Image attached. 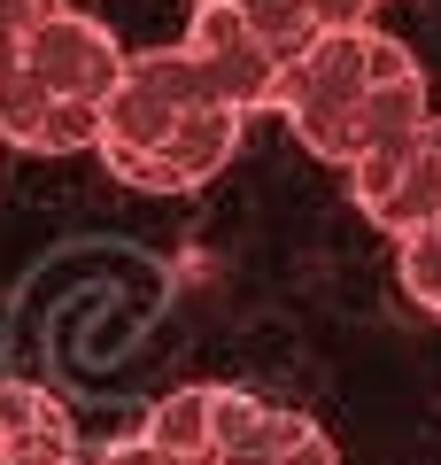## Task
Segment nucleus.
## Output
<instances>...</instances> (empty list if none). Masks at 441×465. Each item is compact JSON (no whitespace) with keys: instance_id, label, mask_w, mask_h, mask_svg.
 <instances>
[{"instance_id":"9b49d317","label":"nucleus","mask_w":441,"mask_h":465,"mask_svg":"<svg viewBox=\"0 0 441 465\" xmlns=\"http://www.w3.org/2000/svg\"><path fill=\"white\" fill-rule=\"evenodd\" d=\"M85 465H155V458H147V450H140V434L124 427V434H109V442H101Z\"/></svg>"},{"instance_id":"ddd939ff","label":"nucleus","mask_w":441,"mask_h":465,"mask_svg":"<svg viewBox=\"0 0 441 465\" xmlns=\"http://www.w3.org/2000/svg\"><path fill=\"white\" fill-rule=\"evenodd\" d=\"M186 8H201V0H186Z\"/></svg>"},{"instance_id":"20e7f679","label":"nucleus","mask_w":441,"mask_h":465,"mask_svg":"<svg viewBox=\"0 0 441 465\" xmlns=\"http://www.w3.org/2000/svg\"><path fill=\"white\" fill-rule=\"evenodd\" d=\"M132 434L155 465H341V450L318 419L217 381L171 388Z\"/></svg>"},{"instance_id":"f03ea898","label":"nucleus","mask_w":441,"mask_h":465,"mask_svg":"<svg viewBox=\"0 0 441 465\" xmlns=\"http://www.w3.org/2000/svg\"><path fill=\"white\" fill-rule=\"evenodd\" d=\"M271 109L318 163L357 171L364 155H379L426 116V70L379 24H333L287 63Z\"/></svg>"},{"instance_id":"f257e3e1","label":"nucleus","mask_w":441,"mask_h":465,"mask_svg":"<svg viewBox=\"0 0 441 465\" xmlns=\"http://www.w3.org/2000/svg\"><path fill=\"white\" fill-rule=\"evenodd\" d=\"M240 124L248 116L217 94L186 47H147L124 54L101 101L93 155L140 194H194L240 155Z\"/></svg>"},{"instance_id":"423d86ee","label":"nucleus","mask_w":441,"mask_h":465,"mask_svg":"<svg viewBox=\"0 0 441 465\" xmlns=\"http://www.w3.org/2000/svg\"><path fill=\"white\" fill-rule=\"evenodd\" d=\"M179 47L210 70V85H217L240 116H256V109H271V101H279V78H287V70H279V54L240 24V8H232V0H201Z\"/></svg>"},{"instance_id":"f8f14e48","label":"nucleus","mask_w":441,"mask_h":465,"mask_svg":"<svg viewBox=\"0 0 441 465\" xmlns=\"http://www.w3.org/2000/svg\"><path fill=\"white\" fill-rule=\"evenodd\" d=\"M310 8H318V24L333 32V24H372V8H379V0H310Z\"/></svg>"},{"instance_id":"1a4fd4ad","label":"nucleus","mask_w":441,"mask_h":465,"mask_svg":"<svg viewBox=\"0 0 441 465\" xmlns=\"http://www.w3.org/2000/svg\"><path fill=\"white\" fill-rule=\"evenodd\" d=\"M395 280H403V295L418 311L441 318V217H426V225H410L395 241Z\"/></svg>"},{"instance_id":"6e6552de","label":"nucleus","mask_w":441,"mask_h":465,"mask_svg":"<svg viewBox=\"0 0 441 465\" xmlns=\"http://www.w3.org/2000/svg\"><path fill=\"white\" fill-rule=\"evenodd\" d=\"M232 8H240V24H248V32H256L263 47L279 54V70H287L294 54H302V47H310L318 32H326L310 0H232Z\"/></svg>"},{"instance_id":"0eeeda50","label":"nucleus","mask_w":441,"mask_h":465,"mask_svg":"<svg viewBox=\"0 0 441 465\" xmlns=\"http://www.w3.org/2000/svg\"><path fill=\"white\" fill-rule=\"evenodd\" d=\"M0 465H85L78 419L54 388L0 381Z\"/></svg>"},{"instance_id":"9d476101","label":"nucleus","mask_w":441,"mask_h":465,"mask_svg":"<svg viewBox=\"0 0 441 465\" xmlns=\"http://www.w3.org/2000/svg\"><path fill=\"white\" fill-rule=\"evenodd\" d=\"M54 8H63V0H0V63H8V54L24 47V32H32V24H47Z\"/></svg>"},{"instance_id":"7ed1b4c3","label":"nucleus","mask_w":441,"mask_h":465,"mask_svg":"<svg viewBox=\"0 0 441 465\" xmlns=\"http://www.w3.org/2000/svg\"><path fill=\"white\" fill-rule=\"evenodd\" d=\"M116 70H124L116 32L63 0L0 63V140L24 155H85L101 133V101H109Z\"/></svg>"},{"instance_id":"39448f33","label":"nucleus","mask_w":441,"mask_h":465,"mask_svg":"<svg viewBox=\"0 0 441 465\" xmlns=\"http://www.w3.org/2000/svg\"><path fill=\"white\" fill-rule=\"evenodd\" d=\"M348 194H357V210L372 217L379 232H395V241H403L410 225H426V217H441V109H426L403 140H387L379 155H364V163L348 171Z\"/></svg>"}]
</instances>
